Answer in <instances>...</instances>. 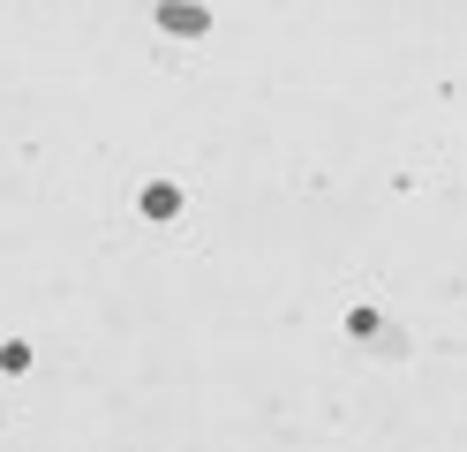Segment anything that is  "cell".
<instances>
[{
    "label": "cell",
    "mask_w": 467,
    "mask_h": 452,
    "mask_svg": "<svg viewBox=\"0 0 467 452\" xmlns=\"http://www.w3.org/2000/svg\"><path fill=\"white\" fill-rule=\"evenodd\" d=\"M159 23L173 30V38H203V30H212V16L189 8V0H159Z\"/></svg>",
    "instance_id": "obj_1"
},
{
    "label": "cell",
    "mask_w": 467,
    "mask_h": 452,
    "mask_svg": "<svg viewBox=\"0 0 467 452\" xmlns=\"http://www.w3.org/2000/svg\"><path fill=\"white\" fill-rule=\"evenodd\" d=\"M173 211H182V196H173L166 181H151V189H143V219H173Z\"/></svg>",
    "instance_id": "obj_2"
}]
</instances>
